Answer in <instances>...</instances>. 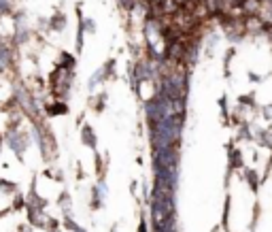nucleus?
Instances as JSON below:
<instances>
[{"label": "nucleus", "instance_id": "nucleus-1", "mask_svg": "<svg viewBox=\"0 0 272 232\" xmlns=\"http://www.w3.org/2000/svg\"><path fill=\"white\" fill-rule=\"evenodd\" d=\"M3 141H5V147H9V151L15 156V160H20L24 164L26 162V154L32 145V137H30V130L20 128V130H7L3 132Z\"/></svg>", "mask_w": 272, "mask_h": 232}, {"label": "nucleus", "instance_id": "nucleus-2", "mask_svg": "<svg viewBox=\"0 0 272 232\" xmlns=\"http://www.w3.org/2000/svg\"><path fill=\"white\" fill-rule=\"evenodd\" d=\"M17 64H20V47L11 41V34H7L5 43L0 45V75L15 81Z\"/></svg>", "mask_w": 272, "mask_h": 232}, {"label": "nucleus", "instance_id": "nucleus-3", "mask_svg": "<svg viewBox=\"0 0 272 232\" xmlns=\"http://www.w3.org/2000/svg\"><path fill=\"white\" fill-rule=\"evenodd\" d=\"M72 79H75V73L66 68H60L56 66L49 75V92L53 96V100H66L68 92H70V85H72Z\"/></svg>", "mask_w": 272, "mask_h": 232}, {"label": "nucleus", "instance_id": "nucleus-4", "mask_svg": "<svg viewBox=\"0 0 272 232\" xmlns=\"http://www.w3.org/2000/svg\"><path fill=\"white\" fill-rule=\"evenodd\" d=\"M26 219H28V226L30 228H39V230H45L47 226V219L49 215L45 213V209H36V207H26Z\"/></svg>", "mask_w": 272, "mask_h": 232}, {"label": "nucleus", "instance_id": "nucleus-5", "mask_svg": "<svg viewBox=\"0 0 272 232\" xmlns=\"http://www.w3.org/2000/svg\"><path fill=\"white\" fill-rule=\"evenodd\" d=\"M41 106H43V115H47V118H58V115H66L68 113L66 100H49V102H45Z\"/></svg>", "mask_w": 272, "mask_h": 232}, {"label": "nucleus", "instance_id": "nucleus-6", "mask_svg": "<svg viewBox=\"0 0 272 232\" xmlns=\"http://www.w3.org/2000/svg\"><path fill=\"white\" fill-rule=\"evenodd\" d=\"M20 192V185H17V181L13 179H7V177H0V194L5 196H13Z\"/></svg>", "mask_w": 272, "mask_h": 232}, {"label": "nucleus", "instance_id": "nucleus-7", "mask_svg": "<svg viewBox=\"0 0 272 232\" xmlns=\"http://www.w3.org/2000/svg\"><path fill=\"white\" fill-rule=\"evenodd\" d=\"M64 26H66V15L64 13L51 15V20H49V30L51 32H62L64 30Z\"/></svg>", "mask_w": 272, "mask_h": 232}, {"label": "nucleus", "instance_id": "nucleus-8", "mask_svg": "<svg viewBox=\"0 0 272 232\" xmlns=\"http://www.w3.org/2000/svg\"><path fill=\"white\" fill-rule=\"evenodd\" d=\"M15 11V0H0V22L9 20Z\"/></svg>", "mask_w": 272, "mask_h": 232}, {"label": "nucleus", "instance_id": "nucleus-9", "mask_svg": "<svg viewBox=\"0 0 272 232\" xmlns=\"http://www.w3.org/2000/svg\"><path fill=\"white\" fill-rule=\"evenodd\" d=\"M20 111V104H17V100L11 96V98H7V100H3V104H0V113H5V115H9V113H17Z\"/></svg>", "mask_w": 272, "mask_h": 232}, {"label": "nucleus", "instance_id": "nucleus-10", "mask_svg": "<svg viewBox=\"0 0 272 232\" xmlns=\"http://www.w3.org/2000/svg\"><path fill=\"white\" fill-rule=\"evenodd\" d=\"M11 211L13 213H17V211H24V207H26V198H24V194L22 192H17V194H13L11 196Z\"/></svg>", "mask_w": 272, "mask_h": 232}, {"label": "nucleus", "instance_id": "nucleus-11", "mask_svg": "<svg viewBox=\"0 0 272 232\" xmlns=\"http://www.w3.org/2000/svg\"><path fill=\"white\" fill-rule=\"evenodd\" d=\"M58 66L60 68H66V70H72V68H75V58H72L70 53L62 51L60 53V60H58Z\"/></svg>", "mask_w": 272, "mask_h": 232}, {"label": "nucleus", "instance_id": "nucleus-12", "mask_svg": "<svg viewBox=\"0 0 272 232\" xmlns=\"http://www.w3.org/2000/svg\"><path fill=\"white\" fill-rule=\"evenodd\" d=\"M83 143H85V145H89V147L96 145V137H94V132H92V128H89V126L83 128Z\"/></svg>", "mask_w": 272, "mask_h": 232}, {"label": "nucleus", "instance_id": "nucleus-13", "mask_svg": "<svg viewBox=\"0 0 272 232\" xmlns=\"http://www.w3.org/2000/svg\"><path fill=\"white\" fill-rule=\"evenodd\" d=\"M58 204L62 207V211H64V215H70V198H68V194H62L58 198Z\"/></svg>", "mask_w": 272, "mask_h": 232}, {"label": "nucleus", "instance_id": "nucleus-14", "mask_svg": "<svg viewBox=\"0 0 272 232\" xmlns=\"http://www.w3.org/2000/svg\"><path fill=\"white\" fill-rule=\"evenodd\" d=\"M3 149H5V141H3V132H0V156H3Z\"/></svg>", "mask_w": 272, "mask_h": 232}, {"label": "nucleus", "instance_id": "nucleus-15", "mask_svg": "<svg viewBox=\"0 0 272 232\" xmlns=\"http://www.w3.org/2000/svg\"><path fill=\"white\" fill-rule=\"evenodd\" d=\"M5 39H7V34H5V32H0V45L5 43Z\"/></svg>", "mask_w": 272, "mask_h": 232}]
</instances>
